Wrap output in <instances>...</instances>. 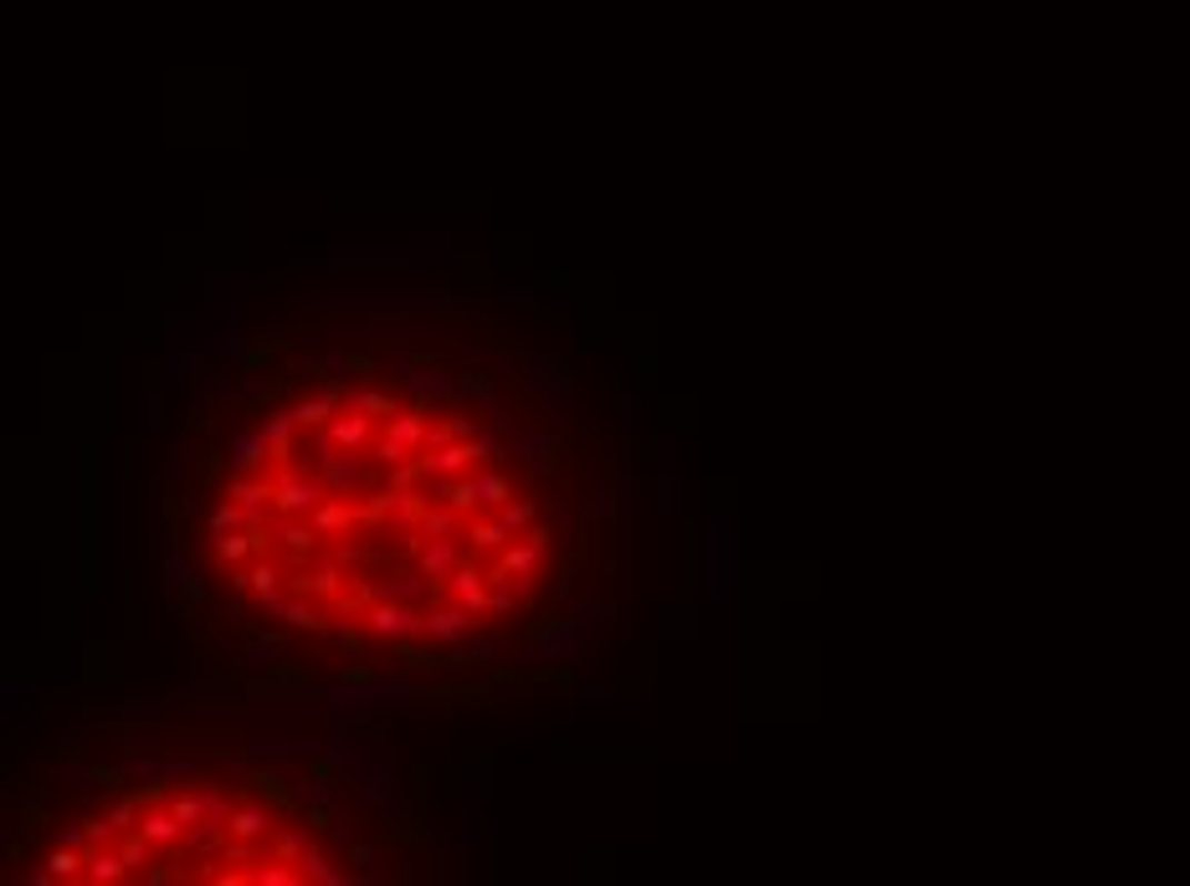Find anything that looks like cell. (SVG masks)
<instances>
[{
	"mask_svg": "<svg viewBox=\"0 0 1190 886\" xmlns=\"http://www.w3.org/2000/svg\"><path fill=\"white\" fill-rule=\"evenodd\" d=\"M201 548L216 584L278 631L431 662L539 605L554 507L472 405L329 380L241 441Z\"/></svg>",
	"mask_w": 1190,
	"mask_h": 886,
	"instance_id": "1",
	"label": "cell"
},
{
	"mask_svg": "<svg viewBox=\"0 0 1190 886\" xmlns=\"http://www.w3.org/2000/svg\"><path fill=\"white\" fill-rule=\"evenodd\" d=\"M57 882H334L298 820L211 784H160L82 815L52 846Z\"/></svg>",
	"mask_w": 1190,
	"mask_h": 886,
	"instance_id": "2",
	"label": "cell"
}]
</instances>
